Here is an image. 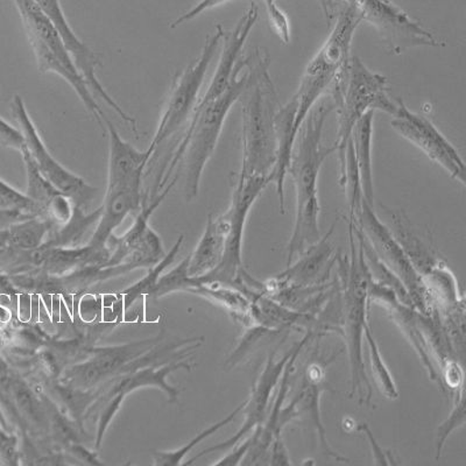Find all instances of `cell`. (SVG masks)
Wrapping results in <instances>:
<instances>
[{
	"label": "cell",
	"mask_w": 466,
	"mask_h": 466,
	"mask_svg": "<svg viewBox=\"0 0 466 466\" xmlns=\"http://www.w3.org/2000/svg\"><path fill=\"white\" fill-rule=\"evenodd\" d=\"M301 343L302 339H299L298 343H295L293 347L280 358V360H277V350L269 353L264 370H262L260 376L258 377L255 385L252 387L251 395H249L247 401H244L245 405L243 410H241L244 413L243 426H241L240 430L237 431L231 439L198 453L195 459L187 461V464L193 463V461L199 459V457L206 456L208 453L222 451H226V449L235 447V445L239 443L240 441H243L249 432H252L257 427L261 426V424L265 422L268 415L270 398H272L277 386L280 384L279 381L281 380L282 374H284L290 357L293 356L295 350H297Z\"/></svg>",
	"instance_id": "14"
},
{
	"label": "cell",
	"mask_w": 466,
	"mask_h": 466,
	"mask_svg": "<svg viewBox=\"0 0 466 466\" xmlns=\"http://www.w3.org/2000/svg\"><path fill=\"white\" fill-rule=\"evenodd\" d=\"M320 5H322L324 14L327 15L328 24L330 25L332 15H331V0H319ZM266 7L273 5L276 4V0H264Z\"/></svg>",
	"instance_id": "33"
},
{
	"label": "cell",
	"mask_w": 466,
	"mask_h": 466,
	"mask_svg": "<svg viewBox=\"0 0 466 466\" xmlns=\"http://www.w3.org/2000/svg\"><path fill=\"white\" fill-rule=\"evenodd\" d=\"M228 2H230V0H202V2H199L197 6L191 8L188 12H186L185 15L178 16V18L170 25V27L175 28L180 26V25L198 18V16L204 14V12L211 10V8L216 6L222 5V4H226Z\"/></svg>",
	"instance_id": "29"
},
{
	"label": "cell",
	"mask_w": 466,
	"mask_h": 466,
	"mask_svg": "<svg viewBox=\"0 0 466 466\" xmlns=\"http://www.w3.org/2000/svg\"><path fill=\"white\" fill-rule=\"evenodd\" d=\"M374 112L369 111L361 116L353 127L350 144L352 146L353 157L360 173L361 191L370 204L374 203L372 175V136Z\"/></svg>",
	"instance_id": "20"
},
{
	"label": "cell",
	"mask_w": 466,
	"mask_h": 466,
	"mask_svg": "<svg viewBox=\"0 0 466 466\" xmlns=\"http://www.w3.org/2000/svg\"><path fill=\"white\" fill-rule=\"evenodd\" d=\"M319 361H316L308 368L303 386L299 390L297 399L298 414L305 413L308 419L313 424L314 430L319 437L320 449L324 455L329 459H334L342 463H350L347 457L339 455V452L332 451L328 443L326 430H324L322 420H320V395L324 390V371L326 366L320 365Z\"/></svg>",
	"instance_id": "18"
},
{
	"label": "cell",
	"mask_w": 466,
	"mask_h": 466,
	"mask_svg": "<svg viewBox=\"0 0 466 466\" xmlns=\"http://www.w3.org/2000/svg\"><path fill=\"white\" fill-rule=\"evenodd\" d=\"M397 112L390 120L393 130L421 149L431 160L441 166L453 180L465 186V165L460 153L426 116L414 114L401 98H397Z\"/></svg>",
	"instance_id": "12"
},
{
	"label": "cell",
	"mask_w": 466,
	"mask_h": 466,
	"mask_svg": "<svg viewBox=\"0 0 466 466\" xmlns=\"http://www.w3.org/2000/svg\"><path fill=\"white\" fill-rule=\"evenodd\" d=\"M11 109L36 168L54 188L72 199L78 209L85 211L97 197L98 189L83 180L78 175L70 172L52 156L20 96H15Z\"/></svg>",
	"instance_id": "10"
},
{
	"label": "cell",
	"mask_w": 466,
	"mask_h": 466,
	"mask_svg": "<svg viewBox=\"0 0 466 466\" xmlns=\"http://www.w3.org/2000/svg\"><path fill=\"white\" fill-rule=\"evenodd\" d=\"M357 7L363 22L372 25L386 45L387 52L400 56L410 48L444 47L437 39L390 0H345Z\"/></svg>",
	"instance_id": "11"
},
{
	"label": "cell",
	"mask_w": 466,
	"mask_h": 466,
	"mask_svg": "<svg viewBox=\"0 0 466 466\" xmlns=\"http://www.w3.org/2000/svg\"><path fill=\"white\" fill-rule=\"evenodd\" d=\"M290 456L287 451L282 435L274 437L272 444H270L268 465H290Z\"/></svg>",
	"instance_id": "30"
},
{
	"label": "cell",
	"mask_w": 466,
	"mask_h": 466,
	"mask_svg": "<svg viewBox=\"0 0 466 466\" xmlns=\"http://www.w3.org/2000/svg\"><path fill=\"white\" fill-rule=\"evenodd\" d=\"M35 2L41 7V10L45 12V15L48 16V19L51 20L58 35L64 40L66 48L68 49L75 65L80 70L82 76L85 77L86 85L90 87L95 98L102 99L125 123L130 124L132 131L138 135L137 120L128 115L127 112L124 111L123 107L111 97L110 94L107 93L106 87L102 85V82L99 81L97 69L102 66L101 58L89 46L83 43L76 33L74 32L72 25L66 19L60 0H35Z\"/></svg>",
	"instance_id": "13"
},
{
	"label": "cell",
	"mask_w": 466,
	"mask_h": 466,
	"mask_svg": "<svg viewBox=\"0 0 466 466\" xmlns=\"http://www.w3.org/2000/svg\"><path fill=\"white\" fill-rule=\"evenodd\" d=\"M248 80L249 56L239 58L230 86L222 95L212 101L198 103L180 143L170 157L167 168L157 181L153 194L172 181L175 168L180 166L185 177L183 195L186 201L191 202L198 198L204 169L218 147L227 116L244 94Z\"/></svg>",
	"instance_id": "1"
},
{
	"label": "cell",
	"mask_w": 466,
	"mask_h": 466,
	"mask_svg": "<svg viewBox=\"0 0 466 466\" xmlns=\"http://www.w3.org/2000/svg\"><path fill=\"white\" fill-rule=\"evenodd\" d=\"M455 402L449 414L448 419L444 422L441 423V426L437 428L436 441H435V459L439 461L441 455H442L445 442H447L448 437L452 434L453 431L459 430L461 426H463L465 422V395L464 387H460L459 390H455Z\"/></svg>",
	"instance_id": "23"
},
{
	"label": "cell",
	"mask_w": 466,
	"mask_h": 466,
	"mask_svg": "<svg viewBox=\"0 0 466 466\" xmlns=\"http://www.w3.org/2000/svg\"><path fill=\"white\" fill-rule=\"evenodd\" d=\"M339 114V131L334 144L339 165V182L344 186L347 149L358 120L369 111H382L390 116L397 112V98L390 94L389 80L372 72L360 57L351 56L329 90Z\"/></svg>",
	"instance_id": "5"
},
{
	"label": "cell",
	"mask_w": 466,
	"mask_h": 466,
	"mask_svg": "<svg viewBox=\"0 0 466 466\" xmlns=\"http://www.w3.org/2000/svg\"><path fill=\"white\" fill-rule=\"evenodd\" d=\"M249 445H251V436L237 443L233 447V451L223 460L216 461L215 465H240L248 451Z\"/></svg>",
	"instance_id": "32"
},
{
	"label": "cell",
	"mask_w": 466,
	"mask_h": 466,
	"mask_svg": "<svg viewBox=\"0 0 466 466\" xmlns=\"http://www.w3.org/2000/svg\"><path fill=\"white\" fill-rule=\"evenodd\" d=\"M353 227L357 228L369 241L379 259L384 262L406 287L419 313L431 315L437 309L422 278L408 259L401 245L394 238L390 228L378 218L372 204L364 198L361 199L360 209L356 211Z\"/></svg>",
	"instance_id": "8"
},
{
	"label": "cell",
	"mask_w": 466,
	"mask_h": 466,
	"mask_svg": "<svg viewBox=\"0 0 466 466\" xmlns=\"http://www.w3.org/2000/svg\"><path fill=\"white\" fill-rule=\"evenodd\" d=\"M277 334L278 332L269 330L268 328L258 326V324H252L251 328L245 332L243 339H241L238 347H237L235 351L231 353L227 364L230 366L238 364L239 361L243 360L249 351H251V349L259 343V340L264 339L265 336Z\"/></svg>",
	"instance_id": "26"
},
{
	"label": "cell",
	"mask_w": 466,
	"mask_h": 466,
	"mask_svg": "<svg viewBox=\"0 0 466 466\" xmlns=\"http://www.w3.org/2000/svg\"><path fill=\"white\" fill-rule=\"evenodd\" d=\"M364 339L369 345L370 352V365H371V372L381 394H384L390 400H395L399 398V390L397 384H395L392 374H390L389 368L385 364L384 358H382L380 349H379L377 340L370 328V324L365 329Z\"/></svg>",
	"instance_id": "21"
},
{
	"label": "cell",
	"mask_w": 466,
	"mask_h": 466,
	"mask_svg": "<svg viewBox=\"0 0 466 466\" xmlns=\"http://www.w3.org/2000/svg\"><path fill=\"white\" fill-rule=\"evenodd\" d=\"M245 402L240 403L238 407L236 408L232 413L228 414L226 419L220 420L219 422H216L212 424L211 427L207 428L202 432H199L198 436H195L193 440L190 441L189 443H187L185 447L178 449L177 451L173 452H154L153 460L154 464L157 465H178L181 464V461L185 459L188 453L193 451L197 445L203 442L204 440L208 439V437L214 435L215 432H218L222 428L228 426V423L235 421V419L241 410H243Z\"/></svg>",
	"instance_id": "22"
},
{
	"label": "cell",
	"mask_w": 466,
	"mask_h": 466,
	"mask_svg": "<svg viewBox=\"0 0 466 466\" xmlns=\"http://www.w3.org/2000/svg\"><path fill=\"white\" fill-rule=\"evenodd\" d=\"M336 223L326 236L318 243L310 245L299 256V259L291 262L289 268L272 279L278 285L315 286L327 284L332 268L336 264L335 247L331 243Z\"/></svg>",
	"instance_id": "15"
},
{
	"label": "cell",
	"mask_w": 466,
	"mask_h": 466,
	"mask_svg": "<svg viewBox=\"0 0 466 466\" xmlns=\"http://www.w3.org/2000/svg\"><path fill=\"white\" fill-rule=\"evenodd\" d=\"M222 25L216 26L215 32L207 36L201 56L198 60L187 66L177 80L175 81L167 102L162 111L157 131L154 133L148 148L154 156L159 151L162 144L180 133L188 125L190 116L199 101L204 78L211 65L212 58L222 45L224 36Z\"/></svg>",
	"instance_id": "7"
},
{
	"label": "cell",
	"mask_w": 466,
	"mask_h": 466,
	"mask_svg": "<svg viewBox=\"0 0 466 466\" xmlns=\"http://www.w3.org/2000/svg\"><path fill=\"white\" fill-rule=\"evenodd\" d=\"M16 10L24 25L25 32L35 54L37 69L40 73L57 75L73 87L75 94L80 98L89 114L97 120L104 130L106 114L96 101L95 96L87 86L85 77L66 48L64 40L51 20L37 5L35 0H14Z\"/></svg>",
	"instance_id": "6"
},
{
	"label": "cell",
	"mask_w": 466,
	"mask_h": 466,
	"mask_svg": "<svg viewBox=\"0 0 466 466\" xmlns=\"http://www.w3.org/2000/svg\"><path fill=\"white\" fill-rule=\"evenodd\" d=\"M0 209L20 211L35 218L41 216L40 208L36 203L28 198L26 194L8 185L2 177H0Z\"/></svg>",
	"instance_id": "24"
},
{
	"label": "cell",
	"mask_w": 466,
	"mask_h": 466,
	"mask_svg": "<svg viewBox=\"0 0 466 466\" xmlns=\"http://www.w3.org/2000/svg\"><path fill=\"white\" fill-rule=\"evenodd\" d=\"M258 20V7L252 3L249 10L247 11L236 27L231 32L224 33L223 48L220 53L218 66L212 75L209 86H208L206 93L199 97L198 102H209L218 98L230 86L233 74H235L236 66L238 64L241 51L245 43H247L249 33Z\"/></svg>",
	"instance_id": "16"
},
{
	"label": "cell",
	"mask_w": 466,
	"mask_h": 466,
	"mask_svg": "<svg viewBox=\"0 0 466 466\" xmlns=\"http://www.w3.org/2000/svg\"><path fill=\"white\" fill-rule=\"evenodd\" d=\"M268 15L270 24L274 29H276L277 35L280 37L282 43L289 45L290 43V24L289 16L281 10L280 7L277 6V4H273L268 7Z\"/></svg>",
	"instance_id": "28"
},
{
	"label": "cell",
	"mask_w": 466,
	"mask_h": 466,
	"mask_svg": "<svg viewBox=\"0 0 466 466\" xmlns=\"http://www.w3.org/2000/svg\"><path fill=\"white\" fill-rule=\"evenodd\" d=\"M264 48L249 54V80L241 95V169L243 177H268L277 162L276 115L280 107L269 76Z\"/></svg>",
	"instance_id": "3"
},
{
	"label": "cell",
	"mask_w": 466,
	"mask_h": 466,
	"mask_svg": "<svg viewBox=\"0 0 466 466\" xmlns=\"http://www.w3.org/2000/svg\"><path fill=\"white\" fill-rule=\"evenodd\" d=\"M334 109L335 104L330 96L313 107L299 127L291 151L289 174L294 183L297 208L293 233L287 249V266L320 238L319 175L324 161L335 153L334 145L331 147L322 146V135L324 123Z\"/></svg>",
	"instance_id": "2"
},
{
	"label": "cell",
	"mask_w": 466,
	"mask_h": 466,
	"mask_svg": "<svg viewBox=\"0 0 466 466\" xmlns=\"http://www.w3.org/2000/svg\"><path fill=\"white\" fill-rule=\"evenodd\" d=\"M0 145L4 147L15 149L19 153L25 148V139L23 133L14 125L7 123L0 116Z\"/></svg>",
	"instance_id": "27"
},
{
	"label": "cell",
	"mask_w": 466,
	"mask_h": 466,
	"mask_svg": "<svg viewBox=\"0 0 466 466\" xmlns=\"http://www.w3.org/2000/svg\"><path fill=\"white\" fill-rule=\"evenodd\" d=\"M268 185V177H243L238 174L233 187L230 207L223 215H220L227 226L223 260L214 272L201 279L222 282L237 289L245 272L241 252H243L244 230L249 210Z\"/></svg>",
	"instance_id": "9"
},
{
	"label": "cell",
	"mask_w": 466,
	"mask_h": 466,
	"mask_svg": "<svg viewBox=\"0 0 466 466\" xmlns=\"http://www.w3.org/2000/svg\"><path fill=\"white\" fill-rule=\"evenodd\" d=\"M152 342L153 340H144V342L123 345V347L98 350L86 363L74 366L72 371L68 373L70 381L77 387H91L98 384L102 379L120 371V369L125 368L137 356L144 353L146 349L151 348Z\"/></svg>",
	"instance_id": "17"
},
{
	"label": "cell",
	"mask_w": 466,
	"mask_h": 466,
	"mask_svg": "<svg viewBox=\"0 0 466 466\" xmlns=\"http://www.w3.org/2000/svg\"><path fill=\"white\" fill-rule=\"evenodd\" d=\"M227 227L222 218L209 215L197 248L188 257L187 274L189 278H203L214 272L223 260L226 249Z\"/></svg>",
	"instance_id": "19"
},
{
	"label": "cell",
	"mask_w": 466,
	"mask_h": 466,
	"mask_svg": "<svg viewBox=\"0 0 466 466\" xmlns=\"http://www.w3.org/2000/svg\"><path fill=\"white\" fill-rule=\"evenodd\" d=\"M356 431L364 432L365 436L368 437V441L370 443V447L372 449L373 457L376 459V464L378 465H390L395 464L393 461L389 460L390 455H386V452L382 451L380 448V445L378 444L376 439H374V436L372 434L371 430H370L368 424L366 423H360L356 427Z\"/></svg>",
	"instance_id": "31"
},
{
	"label": "cell",
	"mask_w": 466,
	"mask_h": 466,
	"mask_svg": "<svg viewBox=\"0 0 466 466\" xmlns=\"http://www.w3.org/2000/svg\"><path fill=\"white\" fill-rule=\"evenodd\" d=\"M360 245V244H358ZM340 334L347 343L350 364V398L360 405L371 406L373 389L364 364L363 340L369 326V284L371 274L366 265L360 245L356 248L355 238L350 239V257L340 260Z\"/></svg>",
	"instance_id": "4"
},
{
	"label": "cell",
	"mask_w": 466,
	"mask_h": 466,
	"mask_svg": "<svg viewBox=\"0 0 466 466\" xmlns=\"http://www.w3.org/2000/svg\"><path fill=\"white\" fill-rule=\"evenodd\" d=\"M185 237L181 236L180 238L175 244V247L172 248V251L168 253L167 256L165 257L164 260L160 261V264L157 266L156 269L151 270L149 272L148 277L145 278L143 281H140L138 285L131 287L127 291H124V294H127V307L130 306L138 295L140 294H151L154 287H156L157 280H159V276L162 269L167 268V266L174 260V258L177 257L178 249L181 248V244Z\"/></svg>",
	"instance_id": "25"
}]
</instances>
